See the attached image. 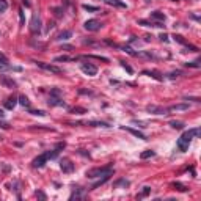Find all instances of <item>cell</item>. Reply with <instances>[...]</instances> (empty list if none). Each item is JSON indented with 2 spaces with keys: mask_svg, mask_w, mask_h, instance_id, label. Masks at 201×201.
I'll use <instances>...</instances> for the list:
<instances>
[{
  "mask_svg": "<svg viewBox=\"0 0 201 201\" xmlns=\"http://www.w3.org/2000/svg\"><path fill=\"white\" fill-rule=\"evenodd\" d=\"M79 94H93L90 90H79Z\"/></svg>",
  "mask_w": 201,
  "mask_h": 201,
  "instance_id": "ee69618b",
  "label": "cell"
},
{
  "mask_svg": "<svg viewBox=\"0 0 201 201\" xmlns=\"http://www.w3.org/2000/svg\"><path fill=\"white\" fill-rule=\"evenodd\" d=\"M83 27H85V30H88V32H98L100 27H102V24L96 19H90L83 24Z\"/></svg>",
  "mask_w": 201,
  "mask_h": 201,
  "instance_id": "5b68a950",
  "label": "cell"
},
{
  "mask_svg": "<svg viewBox=\"0 0 201 201\" xmlns=\"http://www.w3.org/2000/svg\"><path fill=\"white\" fill-rule=\"evenodd\" d=\"M178 76H181V71H176V72H170V74H168V77H170V79H175V77H178Z\"/></svg>",
  "mask_w": 201,
  "mask_h": 201,
  "instance_id": "74e56055",
  "label": "cell"
},
{
  "mask_svg": "<svg viewBox=\"0 0 201 201\" xmlns=\"http://www.w3.org/2000/svg\"><path fill=\"white\" fill-rule=\"evenodd\" d=\"M19 18H21V25H24V11H22V10H19Z\"/></svg>",
  "mask_w": 201,
  "mask_h": 201,
  "instance_id": "ab89813d",
  "label": "cell"
},
{
  "mask_svg": "<svg viewBox=\"0 0 201 201\" xmlns=\"http://www.w3.org/2000/svg\"><path fill=\"white\" fill-rule=\"evenodd\" d=\"M159 38H160V41H164V43L168 41V35H165V33H162V35H160Z\"/></svg>",
  "mask_w": 201,
  "mask_h": 201,
  "instance_id": "60d3db41",
  "label": "cell"
},
{
  "mask_svg": "<svg viewBox=\"0 0 201 201\" xmlns=\"http://www.w3.org/2000/svg\"><path fill=\"white\" fill-rule=\"evenodd\" d=\"M30 30L32 33H40L41 32V19L38 14H33L30 19Z\"/></svg>",
  "mask_w": 201,
  "mask_h": 201,
  "instance_id": "277c9868",
  "label": "cell"
},
{
  "mask_svg": "<svg viewBox=\"0 0 201 201\" xmlns=\"http://www.w3.org/2000/svg\"><path fill=\"white\" fill-rule=\"evenodd\" d=\"M170 126L173 127V129H178V131L184 129V123H182V121H171Z\"/></svg>",
  "mask_w": 201,
  "mask_h": 201,
  "instance_id": "603a6c76",
  "label": "cell"
},
{
  "mask_svg": "<svg viewBox=\"0 0 201 201\" xmlns=\"http://www.w3.org/2000/svg\"><path fill=\"white\" fill-rule=\"evenodd\" d=\"M49 105H50V107H57V105H65V102H63V100H61L60 98L50 96V99H49Z\"/></svg>",
  "mask_w": 201,
  "mask_h": 201,
  "instance_id": "2e32d148",
  "label": "cell"
},
{
  "mask_svg": "<svg viewBox=\"0 0 201 201\" xmlns=\"http://www.w3.org/2000/svg\"><path fill=\"white\" fill-rule=\"evenodd\" d=\"M83 10L91 11V13H94V11H99V8H98V7H93V5H83Z\"/></svg>",
  "mask_w": 201,
  "mask_h": 201,
  "instance_id": "4dcf8cb0",
  "label": "cell"
},
{
  "mask_svg": "<svg viewBox=\"0 0 201 201\" xmlns=\"http://www.w3.org/2000/svg\"><path fill=\"white\" fill-rule=\"evenodd\" d=\"M110 176H112V175H104L102 178H99V179H98V181H96V182H94L93 186L90 187V190H94V189L100 187V186H102L104 182H107V181H109V178H110Z\"/></svg>",
  "mask_w": 201,
  "mask_h": 201,
  "instance_id": "4fadbf2b",
  "label": "cell"
},
{
  "mask_svg": "<svg viewBox=\"0 0 201 201\" xmlns=\"http://www.w3.org/2000/svg\"><path fill=\"white\" fill-rule=\"evenodd\" d=\"M49 160V157H47V154L44 153V154H41V156H38V157L33 160V168H41V167H44L46 165V162Z\"/></svg>",
  "mask_w": 201,
  "mask_h": 201,
  "instance_id": "52a82bcc",
  "label": "cell"
},
{
  "mask_svg": "<svg viewBox=\"0 0 201 201\" xmlns=\"http://www.w3.org/2000/svg\"><path fill=\"white\" fill-rule=\"evenodd\" d=\"M167 110L168 112H186V110H189V104H175V105H170Z\"/></svg>",
  "mask_w": 201,
  "mask_h": 201,
  "instance_id": "7c38bea8",
  "label": "cell"
},
{
  "mask_svg": "<svg viewBox=\"0 0 201 201\" xmlns=\"http://www.w3.org/2000/svg\"><path fill=\"white\" fill-rule=\"evenodd\" d=\"M121 66H123V68H124V69H126L127 72H132V68H131V66H129V65H126V63H124V61H121Z\"/></svg>",
  "mask_w": 201,
  "mask_h": 201,
  "instance_id": "f35d334b",
  "label": "cell"
},
{
  "mask_svg": "<svg viewBox=\"0 0 201 201\" xmlns=\"http://www.w3.org/2000/svg\"><path fill=\"white\" fill-rule=\"evenodd\" d=\"M121 129H123V131H127V132H131L132 135H135L137 138H140V140H146V135H145V134H142L140 131H137V129H132V127H126V126H123Z\"/></svg>",
  "mask_w": 201,
  "mask_h": 201,
  "instance_id": "8fae6325",
  "label": "cell"
},
{
  "mask_svg": "<svg viewBox=\"0 0 201 201\" xmlns=\"http://www.w3.org/2000/svg\"><path fill=\"white\" fill-rule=\"evenodd\" d=\"M113 173V167L110 164L105 165V167H98V168H91L87 171V178L88 179H94V178H100L104 175H112Z\"/></svg>",
  "mask_w": 201,
  "mask_h": 201,
  "instance_id": "7a4b0ae2",
  "label": "cell"
},
{
  "mask_svg": "<svg viewBox=\"0 0 201 201\" xmlns=\"http://www.w3.org/2000/svg\"><path fill=\"white\" fill-rule=\"evenodd\" d=\"M0 127H2V129H8L10 124H8V123H5V121H0Z\"/></svg>",
  "mask_w": 201,
  "mask_h": 201,
  "instance_id": "b9f144b4",
  "label": "cell"
},
{
  "mask_svg": "<svg viewBox=\"0 0 201 201\" xmlns=\"http://www.w3.org/2000/svg\"><path fill=\"white\" fill-rule=\"evenodd\" d=\"M187 66H190V68H200V61H190V63H186Z\"/></svg>",
  "mask_w": 201,
  "mask_h": 201,
  "instance_id": "836d02e7",
  "label": "cell"
},
{
  "mask_svg": "<svg viewBox=\"0 0 201 201\" xmlns=\"http://www.w3.org/2000/svg\"><path fill=\"white\" fill-rule=\"evenodd\" d=\"M30 113L32 115H36V116H44V115H46L43 110H33V112H30Z\"/></svg>",
  "mask_w": 201,
  "mask_h": 201,
  "instance_id": "e575fe53",
  "label": "cell"
},
{
  "mask_svg": "<svg viewBox=\"0 0 201 201\" xmlns=\"http://www.w3.org/2000/svg\"><path fill=\"white\" fill-rule=\"evenodd\" d=\"M143 74H148V76H153L154 79H157V80H162V77L157 74L156 71H143Z\"/></svg>",
  "mask_w": 201,
  "mask_h": 201,
  "instance_id": "4316f807",
  "label": "cell"
},
{
  "mask_svg": "<svg viewBox=\"0 0 201 201\" xmlns=\"http://www.w3.org/2000/svg\"><path fill=\"white\" fill-rule=\"evenodd\" d=\"M83 193H85V190H83V189H77V190L69 197V200H82V198H83Z\"/></svg>",
  "mask_w": 201,
  "mask_h": 201,
  "instance_id": "ac0fdd59",
  "label": "cell"
},
{
  "mask_svg": "<svg viewBox=\"0 0 201 201\" xmlns=\"http://www.w3.org/2000/svg\"><path fill=\"white\" fill-rule=\"evenodd\" d=\"M71 113H77V115H83V113H87V109H83V107H74L71 110Z\"/></svg>",
  "mask_w": 201,
  "mask_h": 201,
  "instance_id": "d4e9b609",
  "label": "cell"
},
{
  "mask_svg": "<svg viewBox=\"0 0 201 201\" xmlns=\"http://www.w3.org/2000/svg\"><path fill=\"white\" fill-rule=\"evenodd\" d=\"M173 40H175L176 43H179V44H182V46H187V43H186V40L181 36V35H175L173 36Z\"/></svg>",
  "mask_w": 201,
  "mask_h": 201,
  "instance_id": "484cf974",
  "label": "cell"
},
{
  "mask_svg": "<svg viewBox=\"0 0 201 201\" xmlns=\"http://www.w3.org/2000/svg\"><path fill=\"white\" fill-rule=\"evenodd\" d=\"M3 115H5V113H3L2 110H0V118H3Z\"/></svg>",
  "mask_w": 201,
  "mask_h": 201,
  "instance_id": "7dc6e473",
  "label": "cell"
},
{
  "mask_svg": "<svg viewBox=\"0 0 201 201\" xmlns=\"http://www.w3.org/2000/svg\"><path fill=\"white\" fill-rule=\"evenodd\" d=\"M8 69H11L10 65H8V63H3V61H0V71H8Z\"/></svg>",
  "mask_w": 201,
  "mask_h": 201,
  "instance_id": "d6a6232c",
  "label": "cell"
},
{
  "mask_svg": "<svg viewBox=\"0 0 201 201\" xmlns=\"http://www.w3.org/2000/svg\"><path fill=\"white\" fill-rule=\"evenodd\" d=\"M71 36H72V32L71 30H65V32H61L60 35L57 36V40L58 41H65V40H69Z\"/></svg>",
  "mask_w": 201,
  "mask_h": 201,
  "instance_id": "e0dca14e",
  "label": "cell"
},
{
  "mask_svg": "<svg viewBox=\"0 0 201 201\" xmlns=\"http://www.w3.org/2000/svg\"><path fill=\"white\" fill-rule=\"evenodd\" d=\"M36 66L38 68H41L44 71H49V72H52V74H60L61 69L58 68V66H55L52 63H44V61H36Z\"/></svg>",
  "mask_w": 201,
  "mask_h": 201,
  "instance_id": "3957f363",
  "label": "cell"
},
{
  "mask_svg": "<svg viewBox=\"0 0 201 201\" xmlns=\"http://www.w3.org/2000/svg\"><path fill=\"white\" fill-rule=\"evenodd\" d=\"M200 134H201V129H200V127L184 132L182 135H181V138L178 140V149L182 151V153H184V151H187V149H189V145H190V142H192V138H193V137H198Z\"/></svg>",
  "mask_w": 201,
  "mask_h": 201,
  "instance_id": "6da1fadb",
  "label": "cell"
},
{
  "mask_svg": "<svg viewBox=\"0 0 201 201\" xmlns=\"http://www.w3.org/2000/svg\"><path fill=\"white\" fill-rule=\"evenodd\" d=\"M107 5H112V7H118V8H126V3L120 2V0H105Z\"/></svg>",
  "mask_w": 201,
  "mask_h": 201,
  "instance_id": "d6986e66",
  "label": "cell"
},
{
  "mask_svg": "<svg viewBox=\"0 0 201 201\" xmlns=\"http://www.w3.org/2000/svg\"><path fill=\"white\" fill-rule=\"evenodd\" d=\"M154 156H156V153L153 149H146L140 154V159H149V157H154Z\"/></svg>",
  "mask_w": 201,
  "mask_h": 201,
  "instance_id": "44dd1931",
  "label": "cell"
},
{
  "mask_svg": "<svg viewBox=\"0 0 201 201\" xmlns=\"http://www.w3.org/2000/svg\"><path fill=\"white\" fill-rule=\"evenodd\" d=\"M90 124V126H96V127H110L107 123H102V121H90V123H87V126Z\"/></svg>",
  "mask_w": 201,
  "mask_h": 201,
  "instance_id": "7402d4cb",
  "label": "cell"
},
{
  "mask_svg": "<svg viewBox=\"0 0 201 201\" xmlns=\"http://www.w3.org/2000/svg\"><path fill=\"white\" fill-rule=\"evenodd\" d=\"M36 197L40 198V200H46V198H47V197H46V193L41 192V190H38V192H36Z\"/></svg>",
  "mask_w": 201,
  "mask_h": 201,
  "instance_id": "8d00e7d4",
  "label": "cell"
},
{
  "mask_svg": "<svg viewBox=\"0 0 201 201\" xmlns=\"http://www.w3.org/2000/svg\"><path fill=\"white\" fill-rule=\"evenodd\" d=\"M146 110H148V112H151V113H154V115H167V112H168L167 109L159 107V105H148Z\"/></svg>",
  "mask_w": 201,
  "mask_h": 201,
  "instance_id": "9c48e42d",
  "label": "cell"
},
{
  "mask_svg": "<svg viewBox=\"0 0 201 201\" xmlns=\"http://www.w3.org/2000/svg\"><path fill=\"white\" fill-rule=\"evenodd\" d=\"M149 192H151V187H143V192L138 195L137 198H143V197H146V195H149Z\"/></svg>",
  "mask_w": 201,
  "mask_h": 201,
  "instance_id": "f546056e",
  "label": "cell"
},
{
  "mask_svg": "<svg viewBox=\"0 0 201 201\" xmlns=\"http://www.w3.org/2000/svg\"><path fill=\"white\" fill-rule=\"evenodd\" d=\"M18 102L22 105V107H30V100L27 96H19L18 98Z\"/></svg>",
  "mask_w": 201,
  "mask_h": 201,
  "instance_id": "ffe728a7",
  "label": "cell"
},
{
  "mask_svg": "<svg viewBox=\"0 0 201 201\" xmlns=\"http://www.w3.org/2000/svg\"><path fill=\"white\" fill-rule=\"evenodd\" d=\"M60 168L63 173H72L74 171V164H72L69 159H63L60 162Z\"/></svg>",
  "mask_w": 201,
  "mask_h": 201,
  "instance_id": "8992f818",
  "label": "cell"
},
{
  "mask_svg": "<svg viewBox=\"0 0 201 201\" xmlns=\"http://www.w3.org/2000/svg\"><path fill=\"white\" fill-rule=\"evenodd\" d=\"M16 104H18V99H16L14 96L13 98H8L7 100H5V107H7L8 110H13L16 107Z\"/></svg>",
  "mask_w": 201,
  "mask_h": 201,
  "instance_id": "5bb4252c",
  "label": "cell"
},
{
  "mask_svg": "<svg viewBox=\"0 0 201 201\" xmlns=\"http://www.w3.org/2000/svg\"><path fill=\"white\" fill-rule=\"evenodd\" d=\"M82 71L88 76H96L98 74V68L93 63H82Z\"/></svg>",
  "mask_w": 201,
  "mask_h": 201,
  "instance_id": "ba28073f",
  "label": "cell"
},
{
  "mask_svg": "<svg viewBox=\"0 0 201 201\" xmlns=\"http://www.w3.org/2000/svg\"><path fill=\"white\" fill-rule=\"evenodd\" d=\"M55 14H57L58 18H60V16H61V10H60V8H57V10H55Z\"/></svg>",
  "mask_w": 201,
  "mask_h": 201,
  "instance_id": "f6af8a7d",
  "label": "cell"
},
{
  "mask_svg": "<svg viewBox=\"0 0 201 201\" xmlns=\"http://www.w3.org/2000/svg\"><path fill=\"white\" fill-rule=\"evenodd\" d=\"M63 49H66V50H71V49H72V46H68V44H65V46H63Z\"/></svg>",
  "mask_w": 201,
  "mask_h": 201,
  "instance_id": "bcb514c9",
  "label": "cell"
},
{
  "mask_svg": "<svg viewBox=\"0 0 201 201\" xmlns=\"http://www.w3.org/2000/svg\"><path fill=\"white\" fill-rule=\"evenodd\" d=\"M115 187H120V186H124V187H127L129 186V181H126V179H118L115 184H113Z\"/></svg>",
  "mask_w": 201,
  "mask_h": 201,
  "instance_id": "f1b7e54d",
  "label": "cell"
},
{
  "mask_svg": "<svg viewBox=\"0 0 201 201\" xmlns=\"http://www.w3.org/2000/svg\"><path fill=\"white\" fill-rule=\"evenodd\" d=\"M173 187H175L176 190H179V192H187V187L184 186V184H181V182H173Z\"/></svg>",
  "mask_w": 201,
  "mask_h": 201,
  "instance_id": "cb8c5ba5",
  "label": "cell"
},
{
  "mask_svg": "<svg viewBox=\"0 0 201 201\" xmlns=\"http://www.w3.org/2000/svg\"><path fill=\"white\" fill-rule=\"evenodd\" d=\"M61 94V91L58 90V88H54V90H50V96H54V98H58Z\"/></svg>",
  "mask_w": 201,
  "mask_h": 201,
  "instance_id": "1f68e13d",
  "label": "cell"
},
{
  "mask_svg": "<svg viewBox=\"0 0 201 201\" xmlns=\"http://www.w3.org/2000/svg\"><path fill=\"white\" fill-rule=\"evenodd\" d=\"M0 61H3V63H8V58L5 57V55H3L2 52H0Z\"/></svg>",
  "mask_w": 201,
  "mask_h": 201,
  "instance_id": "7bdbcfd3",
  "label": "cell"
},
{
  "mask_svg": "<svg viewBox=\"0 0 201 201\" xmlns=\"http://www.w3.org/2000/svg\"><path fill=\"white\" fill-rule=\"evenodd\" d=\"M71 58L69 57H66V55H61V57H57L55 58V61H69Z\"/></svg>",
  "mask_w": 201,
  "mask_h": 201,
  "instance_id": "d590c367",
  "label": "cell"
},
{
  "mask_svg": "<svg viewBox=\"0 0 201 201\" xmlns=\"http://www.w3.org/2000/svg\"><path fill=\"white\" fill-rule=\"evenodd\" d=\"M8 10V2L7 0H0V13H5Z\"/></svg>",
  "mask_w": 201,
  "mask_h": 201,
  "instance_id": "83f0119b",
  "label": "cell"
},
{
  "mask_svg": "<svg viewBox=\"0 0 201 201\" xmlns=\"http://www.w3.org/2000/svg\"><path fill=\"white\" fill-rule=\"evenodd\" d=\"M0 83L7 88H16V82L8 76H0Z\"/></svg>",
  "mask_w": 201,
  "mask_h": 201,
  "instance_id": "30bf717a",
  "label": "cell"
},
{
  "mask_svg": "<svg viewBox=\"0 0 201 201\" xmlns=\"http://www.w3.org/2000/svg\"><path fill=\"white\" fill-rule=\"evenodd\" d=\"M151 19L159 21V22H164V21H165V14L162 13V11H154V13H151Z\"/></svg>",
  "mask_w": 201,
  "mask_h": 201,
  "instance_id": "9a60e30c",
  "label": "cell"
}]
</instances>
